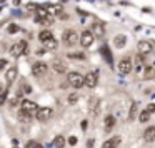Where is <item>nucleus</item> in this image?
Returning a JSON list of instances; mask_svg holds the SVG:
<instances>
[{
  "label": "nucleus",
  "mask_w": 155,
  "mask_h": 148,
  "mask_svg": "<svg viewBox=\"0 0 155 148\" xmlns=\"http://www.w3.org/2000/svg\"><path fill=\"white\" fill-rule=\"evenodd\" d=\"M87 120H84V121H82V130H87Z\"/></svg>",
  "instance_id": "38"
},
{
  "label": "nucleus",
  "mask_w": 155,
  "mask_h": 148,
  "mask_svg": "<svg viewBox=\"0 0 155 148\" xmlns=\"http://www.w3.org/2000/svg\"><path fill=\"white\" fill-rule=\"evenodd\" d=\"M52 68H54V72H57V73H65V72L68 70L67 63H65L64 60H54V63H52Z\"/></svg>",
  "instance_id": "11"
},
{
  "label": "nucleus",
  "mask_w": 155,
  "mask_h": 148,
  "mask_svg": "<svg viewBox=\"0 0 155 148\" xmlns=\"http://www.w3.org/2000/svg\"><path fill=\"white\" fill-rule=\"evenodd\" d=\"M145 72H147V73L143 75L145 78H153V77H155V72H153V68H147Z\"/></svg>",
  "instance_id": "31"
},
{
  "label": "nucleus",
  "mask_w": 155,
  "mask_h": 148,
  "mask_svg": "<svg viewBox=\"0 0 155 148\" xmlns=\"http://www.w3.org/2000/svg\"><path fill=\"white\" fill-rule=\"evenodd\" d=\"M67 80H68V83H70L74 88H82L85 85L84 77H82L78 72H70V73H68V77H67Z\"/></svg>",
  "instance_id": "3"
},
{
  "label": "nucleus",
  "mask_w": 155,
  "mask_h": 148,
  "mask_svg": "<svg viewBox=\"0 0 155 148\" xmlns=\"http://www.w3.org/2000/svg\"><path fill=\"white\" fill-rule=\"evenodd\" d=\"M152 50H153V47H152V43H150V42H147V40H142L140 43H138V52H140L142 55H145V53H150Z\"/></svg>",
  "instance_id": "13"
},
{
  "label": "nucleus",
  "mask_w": 155,
  "mask_h": 148,
  "mask_svg": "<svg viewBox=\"0 0 155 148\" xmlns=\"http://www.w3.org/2000/svg\"><path fill=\"white\" fill-rule=\"evenodd\" d=\"M145 110H147L148 113L152 115V113H153V111H155V103H148V105H147V108H145Z\"/></svg>",
  "instance_id": "32"
},
{
  "label": "nucleus",
  "mask_w": 155,
  "mask_h": 148,
  "mask_svg": "<svg viewBox=\"0 0 155 148\" xmlns=\"http://www.w3.org/2000/svg\"><path fill=\"white\" fill-rule=\"evenodd\" d=\"M84 80H85V87L95 88V87H97V83H98V72L97 70L88 72V73L84 77Z\"/></svg>",
  "instance_id": "5"
},
{
  "label": "nucleus",
  "mask_w": 155,
  "mask_h": 148,
  "mask_svg": "<svg viewBox=\"0 0 155 148\" xmlns=\"http://www.w3.org/2000/svg\"><path fill=\"white\" fill-rule=\"evenodd\" d=\"M20 110L27 111V113H30V115H35V113H37V110H38V105L35 103V101H32V100H24V101H22V108H20Z\"/></svg>",
  "instance_id": "9"
},
{
  "label": "nucleus",
  "mask_w": 155,
  "mask_h": 148,
  "mask_svg": "<svg viewBox=\"0 0 155 148\" xmlns=\"http://www.w3.org/2000/svg\"><path fill=\"white\" fill-rule=\"evenodd\" d=\"M54 146H55V148H64V146H65V138L62 137V135L55 137V140H54Z\"/></svg>",
  "instance_id": "23"
},
{
  "label": "nucleus",
  "mask_w": 155,
  "mask_h": 148,
  "mask_svg": "<svg viewBox=\"0 0 155 148\" xmlns=\"http://www.w3.org/2000/svg\"><path fill=\"white\" fill-rule=\"evenodd\" d=\"M18 121H22V123H30L32 121V118H34V115H30V113H27V111H24V110H18Z\"/></svg>",
  "instance_id": "14"
},
{
  "label": "nucleus",
  "mask_w": 155,
  "mask_h": 148,
  "mask_svg": "<svg viewBox=\"0 0 155 148\" xmlns=\"http://www.w3.org/2000/svg\"><path fill=\"white\" fill-rule=\"evenodd\" d=\"M137 58H138V63H143V62H145V58H143V55H142V53H140V55H138V57H137Z\"/></svg>",
  "instance_id": "37"
},
{
  "label": "nucleus",
  "mask_w": 155,
  "mask_h": 148,
  "mask_svg": "<svg viewBox=\"0 0 155 148\" xmlns=\"http://www.w3.org/2000/svg\"><path fill=\"white\" fill-rule=\"evenodd\" d=\"M118 143H120V137H114V138H108V140L102 145V148H117Z\"/></svg>",
  "instance_id": "15"
},
{
  "label": "nucleus",
  "mask_w": 155,
  "mask_h": 148,
  "mask_svg": "<svg viewBox=\"0 0 155 148\" xmlns=\"http://www.w3.org/2000/svg\"><path fill=\"white\" fill-rule=\"evenodd\" d=\"M90 32L94 34V37L102 38V37L105 35V27H104V24H100V22H94V25H92Z\"/></svg>",
  "instance_id": "10"
},
{
  "label": "nucleus",
  "mask_w": 155,
  "mask_h": 148,
  "mask_svg": "<svg viewBox=\"0 0 155 148\" xmlns=\"http://www.w3.org/2000/svg\"><path fill=\"white\" fill-rule=\"evenodd\" d=\"M45 47L48 48V50H57V40H54V38H52V40H48V42H45Z\"/></svg>",
  "instance_id": "26"
},
{
  "label": "nucleus",
  "mask_w": 155,
  "mask_h": 148,
  "mask_svg": "<svg viewBox=\"0 0 155 148\" xmlns=\"http://www.w3.org/2000/svg\"><path fill=\"white\" fill-rule=\"evenodd\" d=\"M7 63H8V62L5 60V58H2V60H0V70H4V68L7 67Z\"/></svg>",
  "instance_id": "34"
},
{
  "label": "nucleus",
  "mask_w": 155,
  "mask_h": 148,
  "mask_svg": "<svg viewBox=\"0 0 155 148\" xmlns=\"http://www.w3.org/2000/svg\"><path fill=\"white\" fill-rule=\"evenodd\" d=\"M78 40H80V37H78V34L74 30V28H67V30L62 34V42H64L67 47H72V45H75Z\"/></svg>",
  "instance_id": "1"
},
{
  "label": "nucleus",
  "mask_w": 155,
  "mask_h": 148,
  "mask_svg": "<svg viewBox=\"0 0 155 148\" xmlns=\"http://www.w3.org/2000/svg\"><path fill=\"white\" fill-rule=\"evenodd\" d=\"M143 138H145V141H153V140H155V127H148V128H145V131H143Z\"/></svg>",
  "instance_id": "17"
},
{
  "label": "nucleus",
  "mask_w": 155,
  "mask_h": 148,
  "mask_svg": "<svg viewBox=\"0 0 155 148\" xmlns=\"http://www.w3.org/2000/svg\"><path fill=\"white\" fill-rule=\"evenodd\" d=\"M137 110H138V105L135 103H132V107H130V111H128V120H135V117H137Z\"/></svg>",
  "instance_id": "22"
},
{
  "label": "nucleus",
  "mask_w": 155,
  "mask_h": 148,
  "mask_svg": "<svg viewBox=\"0 0 155 148\" xmlns=\"http://www.w3.org/2000/svg\"><path fill=\"white\" fill-rule=\"evenodd\" d=\"M48 70V65L44 63V62H37V63H34V67H32V73L35 75V77H44L45 73H47Z\"/></svg>",
  "instance_id": "8"
},
{
  "label": "nucleus",
  "mask_w": 155,
  "mask_h": 148,
  "mask_svg": "<svg viewBox=\"0 0 155 148\" xmlns=\"http://www.w3.org/2000/svg\"><path fill=\"white\" fill-rule=\"evenodd\" d=\"M7 32H8L10 35H14V34H17V32H20V27H18L17 24H10V25L7 27Z\"/></svg>",
  "instance_id": "25"
},
{
  "label": "nucleus",
  "mask_w": 155,
  "mask_h": 148,
  "mask_svg": "<svg viewBox=\"0 0 155 148\" xmlns=\"http://www.w3.org/2000/svg\"><path fill=\"white\" fill-rule=\"evenodd\" d=\"M68 58H74V60H84L85 55L80 53V52H77V53H68Z\"/></svg>",
  "instance_id": "28"
},
{
  "label": "nucleus",
  "mask_w": 155,
  "mask_h": 148,
  "mask_svg": "<svg viewBox=\"0 0 155 148\" xmlns=\"http://www.w3.org/2000/svg\"><path fill=\"white\" fill-rule=\"evenodd\" d=\"M115 125V118L112 117V115H107L105 117V130H112Z\"/></svg>",
  "instance_id": "21"
},
{
  "label": "nucleus",
  "mask_w": 155,
  "mask_h": 148,
  "mask_svg": "<svg viewBox=\"0 0 155 148\" xmlns=\"http://www.w3.org/2000/svg\"><path fill=\"white\" fill-rule=\"evenodd\" d=\"M52 38H54V34H52L50 30H42L40 34H38V40L40 42H48V40H52Z\"/></svg>",
  "instance_id": "18"
},
{
  "label": "nucleus",
  "mask_w": 155,
  "mask_h": 148,
  "mask_svg": "<svg viewBox=\"0 0 155 148\" xmlns=\"http://www.w3.org/2000/svg\"><path fill=\"white\" fill-rule=\"evenodd\" d=\"M17 75H18L17 67H10V68H8V70L5 72V80H7V83H14L15 78H17Z\"/></svg>",
  "instance_id": "12"
},
{
  "label": "nucleus",
  "mask_w": 155,
  "mask_h": 148,
  "mask_svg": "<svg viewBox=\"0 0 155 148\" xmlns=\"http://www.w3.org/2000/svg\"><path fill=\"white\" fill-rule=\"evenodd\" d=\"M100 52L105 55V60H107L108 63H112V53H110V50H108V47H107V45H104V47L100 48Z\"/></svg>",
  "instance_id": "24"
},
{
  "label": "nucleus",
  "mask_w": 155,
  "mask_h": 148,
  "mask_svg": "<svg viewBox=\"0 0 155 148\" xmlns=\"http://www.w3.org/2000/svg\"><path fill=\"white\" fill-rule=\"evenodd\" d=\"M98 103H100V101H98V98H95V97H92L90 100H88V110L92 111V113H97V107H98Z\"/></svg>",
  "instance_id": "19"
},
{
  "label": "nucleus",
  "mask_w": 155,
  "mask_h": 148,
  "mask_svg": "<svg viewBox=\"0 0 155 148\" xmlns=\"http://www.w3.org/2000/svg\"><path fill=\"white\" fill-rule=\"evenodd\" d=\"M25 148H44L38 141H35V140H30V141H27V145H25Z\"/></svg>",
  "instance_id": "27"
},
{
  "label": "nucleus",
  "mask_w": 155,
  "mask_h": 148,
  "mask_svg": "<svg viewBox=\"0 0 155 148\" xmlns=\"http://www.w3.org/2000/svg\"><path fill=\"white\" fill-rule=\"evenodd\" d=\"M125 43H127V37L125 35H115L114 37V45L117 48H124Z\"/></svg>",
  "instance_id": "16"
},
{
  "label": "nucleus",
  "mask_w": 155,
  "mask_h": 148,
  "mask_svg": "<svg viewBox=\"0 0 155 148\" xmlns=\"http://www.w3.org/2000/svg\"><path fill=\"white\" fill-rule=\"evenodd\" d=\"M52 115H54V110H52L50 107H42L37 110V113H35V118H37L38 121H47L52 118Z\"/></svg>",
  "instance_id": "4"
},
{
  "label": "nucleus",
  "mask_w": 155,
  "mask_h": 148,
  "mask_svg": "<svg viewBox=\"0 0 155 148\" xmlns=\"http://www.w3.org/2000/svg\"><path fill=\"white\" fill-rule=\"evenodd\" d=\"M25 52H27V40H20V42H17V43H14L10 47V55L14 58L22 57Z\"/></svg>",
  "instance_id": "2"
},
{
  "label": "nucleus",
  "mask_w": 155,
  "mask_h": 148,
  "mask_svg": "<svg viewBox=\"0 0 155 148\" xmlns=\"http://www.w3.org/2000/svg\"><path fill=\"white\" fill-rule=\"evenodd\" d=\"M5 100H7V93L4 92V93H0V105H4Z\"/></svg>",
  "instance_id": "33"
},
{
  "label": "nucleus",
  "mask_w": 155,
  "mask_h": 148,
  "mask_svg": "<svg viewBox=\"0 0 155 148\" xmlns=\"http://www.w3.org/2000/svg\"><path fill=\"white\" fill-rule=\"evenodd\" d=\"M94 40H95V37H94V34H92L90 30H84V32H82V35H80V43H82V47L88 48L92 43H94Z\"/></svg>",
  "instance_id": "7"
},
{
  "label": "nucleus",
  "mask_w": 155,
  "mask_h": 148,
  "mask_svg": "<svg viewBox=\"0 0 155 148\" xmlns=\"http://www.w3.org/2000/svg\"><path fill=\"white\" fill-rule=\"evenodd\" d=\"M78 101V95L77 93H70L68 95V103H77Z\"/></svg>",
  "instance_id": "30"
},
{
  "label": "nucleus",
  "mask_w": 155,
  "mask_h": 148,
  "mask_svg": "<svg viewBox=\"0 0 155 148\" xmlns=\"http://www.w3.org/2000/svg\"><path fill=\"white\" fill-rule=\"evenodd\" d=\"M138 118H140V121H143V123H145V121H148V118H150V113H148L147 110H143V111L140 113V117H138Z\"/></svg>",
  "instance_id": "29"
},
{
  "label": "nucleus",
  "mask_w": 155,
  "mask_h": 148,
  "mask_svg": "<svg viewBox=\"0 0 155 148\" xmlns=\"http://www.w3.org/2000/svg\"><path fill=\"white\" fill-rule=\"evenodd\" d=\"M68 143H70L72 146H74V145H77V138H75V137H70V138H68Z\"/></svg>",
  "instance_id": "35"
},
{
  "label": "nucleus",
  "mask_w": 155,
  "mask_h": 148,
  "mask_svg": "<svg viewBox=\"0 0 155 148\" xmlns=\"http://www.w3.org/2000/svg\"><path fill=\"white\" fill-rule=\"evenodd\" d=\"M24 92H25V93H30L32 87H30V85H24Z\"/></svg>",
  "instance_id": "36"
},
{
  "label": "nucleus",
  "mask_w": 155,
  "mask_h": 148,
  "mask_svg": "<svg viewBox=\"0 0 155 148\" xmlns=\"http://www.w3.org/2000/svg\"><path fill=\"white\" fill-rule=\"evenodd\" d=\"M118 72L120 73H124V75H127V73H130L132 72V68H134V63H132V60L128 57H124L120 62H118Z\"/></svg>",
  "instance_id": "6"
},
{
  "label": "nucleus",
  "mask_w": 155,
  "mask_h": 148,
  "mask_svg": "<svg viewBox=\"0 0 155 148\" xmlns=\"http://www.w3.org/2000/svg\"><path fill=\"white\" fill-rule=\"evenodd\" d=\"M35 12H37V17L40 18V20H45V18H48V12H47V8L37 7V8H35Z\"/></svg>",
  "instance_id": "20"
}]
</instances>
